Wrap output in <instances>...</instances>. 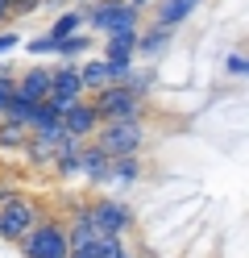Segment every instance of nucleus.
<instances>
[{"mask_svg": "<svg viewBox=\"0 0 249 258\" xmlns=\"http://www.w3.org/2000/svg\"><path fill=\"white\" fill-rule=\"evenodd\" d=\"M83 29L88 34L141 29V9H133L129 0H92V5H83Z\"/></svg>", "mask_w": 249, "mask_h": 258, "instance_id": "obj_1", "label": "nucleus"}, {"mask_svg": "<svg viewBox=\"0 0 249 258\" xmlns=\"http://www.w3.org/2000/svg\"><path fill=\"white\" fill-rule=\"evenodd\" d=\"M96 146L104 150L108 158H125V154H141V142H145V125L141 117H133V121H104L96 129Z\"/></svg>", "mask_w": 249, "mask_h": 258, "instance_id": "obj_2", "label": "nucleus"}, {"mask_svg": "<svg viewBox=\"0 0 249 258\" xmlns=\"http://www.w3.org/2000/svg\"><path fill=\"white\" fill-rule=\"evenodd\" d=\"M38 221H42L38 200L21 196V191H9V196L0 200V237L5 241H21Z\"/></svg>", "mask_w": 249, "mask_h": 258, "instance_id": "obj_3", "label": "nucleus"}, {"mask_svg": "<svg viewBox=\"0 0 249 258\" xmlns=\"http://www.w3.org/2000/svg\"><path fill=\"white\" fill-rule=\"evenodd\" d=\"M17 246H21V258H66L71 254L66 225H58V221H38Z\"/></svg>", "mask_w": 249, "mask_h": 258, "instance_id": "obj_4", "label": "nucleus"}, {"mask_svg": "<svg viewBox=\"0 0 249 258\" xmlns=\"http://www.w3.org/2000/svg\"><path fill=\"white\" fill-rule=\"evenodd\" d=\"M92 104L100 108V121H133L145 112V100L137 92H129L125 84H108V88L92 92Z\"/></svg>", "mask_w": 249, "mask_h": 258, "instance_id": "obj_5", "label": "nucleus"}, {"mask_svg": "<svg viewBox=\"0 0 249 258\" xmlns=\"http://www.w3.org/2000/svg\"><path fill=\"white\" fill-rule=\"evenodd\" d=\"M79 213L88 217V225L100 229L104 237H125L133 229V208L121 204V200H92V204H83Z\"/></svg>", "mask_w": 249, "mask_h": 258, "instance_id": "obj_6", "label": "nucleus"}, {"mask_svg": "<svg viewBox=\"0 0 249 258\" xmlns=\"http://www.w3.org/2000/svg\"><path fill=\"white\" fill-rule=\"evenodd\" d=\"M100 125H104V121H100V108L92 100H75L71 108H66V117H62V129L71 138H79V142H92Z\"/></svg>", "mask_w": 249, "mask_h": 258, "instance_id": "obj_7", "label": "nucleus"}, {"mask_svg": "<svg viewBox=\"0 0 249 258\" xmlns=\"http://www.w3.org/2000/svg\"><path fill=\"white\" fill-rule=\"evenodd\" d=\"M50 96H58V100H66V104H75V100H83V79H79V62H54L50 67Z\"/></svg>", "mask_w": 249, "mask_h": 258, "instance_id": "obj_8", "label": "nucleus"}, {"mask_svg": "<svg viewBox=\"0 0 249 258\" xmlns=\"http://www.w3.org/2000/svg\"><path fill=\"white\" fill-rule=\"evenodd\" d=\"M17 96H25V100L42 104L46 96H50V67H42V62L25 67L21 75H17Z\"/></svg>", "mask_w": 249, "mask_h": 258, "instance_id": "obj_9", "label": "nucleus"}, {"mask_svg": "<svg viewBox=\"0 0 249 258\" xmlns=\"http://www.w3.org/2000/svg\"><path fill=\"white\" fill-rule=\"evenodd\" d=\"M195 9H199V0H154V25H162V29H179Z\"/></svg>", "mask_w": 249, "mask_h": 258, "instance_id": "obj_10", "label": "nucleus"}, {"mask_svg": "<svg viewBox=\"0 0 249 258\" xmlns=\"http://www.w3.org/2000/svg\"><path fill=\"white\" fill-rule=\"evenodd\" d=\"M108 163H112V158L100 150L96 142H83V150H79V175H83V179H92V183L108 179Z\"/></svg>", "mask_w": 249, "mask_h": 258, "instance_id": "obj_11", "label": "nucleus"}, {"mask_svg": "<svg viewBox=\"0 0 249 258\" xmlns=\"http://www.w3.org/2000/svg\"><path fill=\"white\" fill-rule=\"evenodd\" d=\"M104 58H121V62H133V58H137V29L104 34Z\"/></svg>", "mask_w": 249, "mask_h": 258, "instance_id": "obj_12", "label": "nucleus"}, {"mask_svg": "<svg viewBox=\"0 0 249 258\" xmlns=\"http://www.w3.org/2000/svg\"><path fill=\"white\" fill-rule=\"evenodd\" d=\"M79 79H83V92H100V88H108V58L100 54V58H79Z\"/></svg>", "mask_w": 249, "mask_h": 258, "instance_id": "obj_13", "label": "nucleus"}, {"mask_svg": "<svg viewBox=\"0 0 249 258\" xmlns=\"http://www.w3.org/2000/svg\"><path fill=\"white\" fill-rule=\"evenodd\" d=\"M171 34L175 29H162V25H141L137 29V54H145V58H158L162 50H166V42H171Z\"/></svg>", "mask_w": 249, "mask_h": 258, "instance_id": "obj_14", "label": "nucleus"}, {"mask_svg": "<svg viewBox=\"0 0 249 258\" xmlns=\"http://www.w3.org/2000/svg\"><path fill=\"white\" fill-rule=\"evenodd\" d=\"M66 241H71V250H83V246H104L108 237L100 233V229H92L83 213H75V221L66 225Z\"/></svg>", "mask_w": 249, "mask_h": 258, "instance_id": "obj_15", "label": "nucleus"}, {"mask_svg": "<svg viewBox=\"0 0 249 258\" xmlns=\"http://www.w3.org/2000/svg\"><path fill=\"white\" fill-rule=\"evenodd\" d=\"M25 146H29V129H25L21 121H9V117H0V150L17 154V150H25Z\"/></svg>", "mask_w": 249, "mask_h": 258, "instance_id": "obj_16", "label": "nucleus"}, {"mask_svg": "<svg viewBox=\"0 0 249 258\" xmlns=\"http://www.w3.org/2000/svg\"><path fill=\"white\" fill-rule=\"evenodd\" d=\"M88 54H92L88 29H79V34H71V38L58 42V62H79V58H88Z\"/></svg>", "mask_w": 249, "mask_h": 258, "instance_id": "obj_17", "label": "nucleus"}, {"mask_svg": "<svg viewBox=\"0 0 249 258\" xmlns=\"http://www.w3.org/2000/svg\"><path fill=\"white\" fill-rule=\"evenodd\" d=\"M79 29H83V5H75V9H62L58 17H54V25H50V34H54V38L62 42V38L79 34Z\"/></svg>", "mask_w": 249, "mask_h": 258, "instance_id": "obj_18", "label": "nucleus"}, {"mask_svg": "<svg viewBox=\"0 0 249 258\" xmlns=\"http://www.w3.org/2000/svg\"><path fill=\"white\" fill-rule=\"evenodd\" d=\"M141 175V158L137 154H125V158H112L108 163V179H116V183H133Z\"/></svg>", "mask_w": 249, "mask_h": 258, "instance_id": "obj_19", "label": "nucleus"}, {"mask_svg": "<svg viewBox=\"0 0 249 258\" xmlns=\"http://www.w3.org/2000/svg\"><path fill=\"white\" fill-rule=\"evenodd\" d=\"M33 112H38V104H33V100H25V96H9V104H5V117L9 121H21L25 129H29V121H33Z\"/></svg>", "mask_w": 249, "mask_h": 258, "instance_id": "obj_20", "label": "nucleus"}, {"mask_svg": "<svg viewBox=\"0 0 249 258\" xmlns=\"http://www.w3.org/2000/svg\"><path fill=\"white\" fill-rule=\"evenodd\" d=\"M25 50H29L33 58H50V54L58 58V38H54V34H50V29H46V34H38L33 42H25Z\"/></svg>", "mask_w": 249, "mask_h": 258, "instance_id": "obj_21", "label": "nucleus"}, {"mask_svg": "<svg viewBox=\"0 0 249 258\" xmlns=\"http://www.w3.org/2000/svg\"><path fill=\"white\" fill-rule=\"evenodd\" d=\"M125 88H129V92H137L141 100H145V96L154 92V71H141V67H133V71H129V79H125Z\"/></svg>", "mask_w": 249, "mask_h": 258, "instance_id": "obj_22", "label": "nucleus"}, {"mask_svg": "<svg viewBox=\"0 0 249 258\" xmlns=\"http://www.w3.org/2000/svg\"><path fill=\"white\" fill-rule=\"evenodd\" d=\"M54 175H58V179H75V175H79V154H62V158H54Z\"/></svg>", "mask_w": 249, "mask_h": 258, "instance_id": "obj_23", "label": "nucleus"}, {"mask_svg": "<svg viewBox=\"0 0 249 258\" xmlns=\"http://www.w3.org/2000/svg\"><path fill=\"white\" fill-rule=\"evenodd\" d=\"M224 71L237 75V79H249V58H245V54H228V58H224Z\"/></svg>", "mask_w": 249, "mask_h": 258, "instance_id": "obj_24", "label": "nucleus"}, {"mask_svg": "<svg viewBox=\"0 0 249 258\" xmlns=\"http://www.w3.org/2000/svg\"><path fill=\"white\" fill-rule=\"evenodd\" d=\"M17 92V75L9 71H0V117H5V104H9V96Z\"/></svg>", "mask_w": 249, "mask_h": 258, "instance_id": "obj_25", "label": "nucleus"}, {"mask_svg": "<svg viewBox=\"0 0 249 258\" xmlns=\"http://www.w3.org/2000/svg\"><path fill=\"white\" fill-rule=\"evenodd\" d=\"M104 258H133V250L125 246V241H121V237H112V241H108V246H104Z\"/></svg>", "mask_w": 249, "mask_h": 258, "instance_id": "obj_26", "label": "nucleus"}, {"mask_svg": "<svg viewBox=\"0 0 249 258\" xmlns=\"http://www.w3.org/2000/svg\"><path fill=\"white\" fill-rule=\"evenodd\" d=\"M108 241H112V237H108ZM108 241H104V246H108ZM104 246H83V250H71L66 258H104Z\"/></svg>", "mask_w": 249, "mask_h": 258, "instance_id": "obj_27", "label": "nucleus"}, {"mask_svg": "<svg viewBox=\"0 0 249 258\" xmlns=\"http://www.w3.org/2000/svg\"><path fill=\"white\" fill-rule=\"evenodd\" d=\"M17 42H21V38H17L13 29H0V54H13V50H17Z\"/></svg>", "mask_w": 249, "mask_h": 258, "instance_id": "obj_28", "label": "nucleus"}, {"mask_svg": "<svg viewBox=\"0 0 249 258\" xmlns=\"http://www.w3.org/2000/svg\"><path fill=\"white\" fill-rule=\"evenodd\" d=\"M17 17V0H0V25H9Z\"/></svg>", "mask_w": 249, "mask_h": 258, "instance_id": "obj_29", "label": "nucleus"}, {"mask_svg": "<svg viewBox=\"0 0 249 258\" xmlns=\"http://www.w3.org/2000/svg\"><path fill=\"white\" fill-rule=\"evenodd\" d=\"M129 5H133V9H149V5H154V0H129Z\"/></svg>", "mask_w": 249, "mask_h": 258, "instance_id": "obj_30", "label": "nucleus"}, {"mask_svg": "<svg viewBox=\"0 0 249 258\" xmlns=\"http://www.w3.org/2000/svg\"><path fill=\"white\" fill-rule=\"evenodd\" d=\"M5 196H9V187H5V183H0V200H5Z\"/></svg>", "mask_w": 249, "mask_h": 258, "instance_id": "obj_31", "label": "nucleus"}, {"mask_svg": "<svg viewBox=\"0 0 249 258\" xmlns=\"http://www.w3.org/2000/svg\"><path fill=\"white\" fill-rule=\"evenodd\" d=\"M83 5H92V0H83Z\"/></svg>", "mask_w": 249, "mask_h": 258, "instance_id": "obj_32", "label": "nucleus"}, {"mask_svg": "<svg viewBox=\"0 0 249 258\" xmlns=\"http://www.w3.org/2000/svg\"><path fill=\"white\" fill-rule=\"evenodd\" d=\"M42 5H46V0H42Z\"/></svg>", "mask_w": 249, "mask_h": 258, "instance_id": "obj_33", "label": "nucleus"}, {"mask_svg": "<svg viewBox=\"0 0 249 258\" xmlns=\"http://www.w3.org/2000/svg\"><path fill=\"white\" fill-rule=\"evenodd\" d=\"M149 258H154V254H149Z\"/></svg>", "mask_w": 249, "mask_h": 258, "instance_id": "obj_34", "label": "nucleus"}]
</instances>
